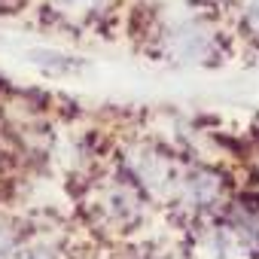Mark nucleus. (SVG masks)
<instances>
[{
    "mask_svg": "<svg viewBox=\"0 0 259 259\" xmlns=\"http://www.w3.org/2000/svg\"><path fill=\"white\" fill-rule=\"evenodd\" d=\"M10 247V235H7V229H0V253H4Z\"/></svg>",
    "mask_w": 259,
    "mask_h": 259,
    "instance_id": "obj_5",
    "label": "nucleus"
},
{
    "mask_svg": "<svg viewBox=\"0 0 259 259\" xmlns=\"http://www.w3.org/2000/svg\"><path fill=\"white\" fill-rule=\"evenodd\" d=\"M244 19H247V25L259 34V0H247V7H244Z\"/></svg>",
    "mask_w": 259,
    "mask_h": 259,
    "instance_id": "obj_2",
    "label": "nucleus"
},
{
    "mask_svg": "<svg viewBox=\"0 0 259 259\" xmlns=\"http://www.w3.org/2000/svg\"><path fill=\"white\" fill-rule=\"evenodd\" d=\"M13 259H52V256H49V250H40V247H31V250H22V253H16Z\"/></svg>",
    "mask_w": 259,
    "mask_h": 259,
    "instance_id": "obj_3",
    "label": "nucleus"
},
{
    "mask_svg": "<svg viewBox=\"0 0 259 259\" xmlns=\"http://www.w3.org/2000/svg\"><path fill=\"white\" fill-rule=\"evenodd\" d=\"M58 7H64V10H70V13H76V10H85V7H92L95 0H55Z\"/></svg>",
    "mask_w": 259,
    "mask_h": 259,
    "instance_id": "obj_4",
    "label": "nucleus"
},
{
    "mask_svg": "<svg viewBox=\"0 0 259 259\" xmlns=\"http://www.w3.org/2000/svg\"><path fill=\"white\" fill-rule=\"evenodd\" d=\"M189 189H192V198L207 201V198H213V195H217V180H213L210 174H201V177H195V180L189 183Z\"/></svg>",
    "mask_w": 259,
    "mask_h": 259,
    "instance_id": "obj_1",
    "label": "nucleus"
}]
</instances>
